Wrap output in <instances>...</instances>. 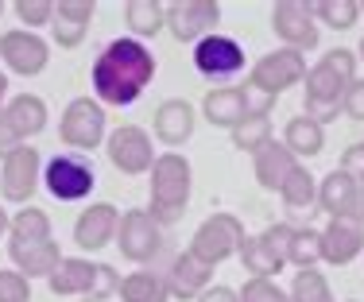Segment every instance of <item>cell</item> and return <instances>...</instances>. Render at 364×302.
Returning <instances> with one entry per match:
<instances>
[{
	"mask_svg": "<svg viewBox=\"0 0 364 302\" xmlns=\"http://www.w3.org/2000/svg\"><path fill=\"white\" fill-rule=\"evenodd\" d=\"M283 148H287L294 159H318V155L326 151V128L314 124L306 113L291 117L287 124H283Z\"/></svg>",
	"mask_w": 364,
	"mask_h": 302,
	"instance_id": "d4e9b609",
	"label": "cell"
},
{
	"mask_svg": "<svg viewBox=\"0 0 364 302\" xmlns=\"http://www.w3.org/2000/svg\"><path fill=\"white\" fill-rule=\"evenodd\" d=\"M12 12L23 20L28 31H39V28H50V20H55V0H16Z\"/></svg>",
	"mask_w": 364,
	"mask_h": 302,
	"instance_id": "e575fe53",
	"label": "cell"
},
{
	"mask_svg": "<svg viewBox=\"0 0 364 302\" xmlns=\"http://www.w3.org/2000/svg\"><path fill=\"white\" fill-rule=\"evenodd\" d=\"M194 70L213 85H232V77L245 74V47L232 36L213 31L194 43Z\"/></svg>",
	"mask_w": 364,
	"mask_h": 302,
	"instance_id": "8fae6325",
	"label": "cell"
},
{
	"mask_svg": "<svg viewBox=\"0 0 364 302\" xmlns=\"http://www.w3.org/2000/svg\"><path fill=\"white\" fill-rule=\"evenodd\" d=\"M245 237H248V232H245V221H240L237 213H210V217H205L202 225L194 229L186 252L194 256V260L218 267V264L232 260V256L240 252Z\"/></svg>",
	"mask_w": 364,
	"mask_h": 302,
	"instance_id": "8992f818",
	"label": "cell"
},
{
	"mask_svg": "<svg viewBox=\"0 0 364 302\" xmlns=\"http://www.w3.org/2000/svg\"><path fill=\"white\" fill-rule=\"evenodd\" d=\"M8 240H20V244H39V240H55L47 210H39V205H20V210L12 213V225H8Z\"/></svg>",
	"mask_w": 364,
	"mask_h": 302,
	"instance_id": "f546056e",
	"label": "cell"
},
{
	"mask_svg": "<svg viewBox=\"0 0 364 302\" xmlns=\"http://www.w3.org/2000/svg\"><path fill=\"white\" fill-rule=\"evenodd\" d=\"M341 113L349 120H357V124H364V77H357V82L345 90L341 97Z\"/></svg>",
	"mask_w": 364,
	"mask_h": 302,
	"instance_id": "ab89813d",
	"label": "cell"
},
{
	"mask_svg": "<svg viewBox=\"0 0 364 302\" xmlns=\"http://www.w3.org/2000/svg\"><path fill=\"white\" fill-rule=\"evenodd\" d=\"M279 198H283V205H287V210H294V213L318 205V178L310 175V167H302V163H299V167L291 171V178L283 183Z\"/></svg>",
	"mask_w": 364,
	"mask_h": 302,
	"instance_id": "4dcf8cb0",
	"label": "cell"
},
{
	"mask_svg": "<svg viewBox=\"0 0 364 302\" xmlns=\"http://www.w3.org/2000/svg\"><path fill=\"white\" fill-rule=\"evenodd\" d=\"M357 190H360L357 178H353V175H345L341 167H333L326 178H318V210H322L329 221H341Z\"/></svg>",
	"mask_w": 364,
	"mask_h": 302,
	"instance_id": "484cf974",
	"label": "cell"
},
{
	"mask_svg": "<svg viewBox=\"0 0 364 302\" xmlns=\"http://www.w3.org/2000/svg\"><path fill=\"white\" fill-rule=\"evenodd\" d=\"M4 105H8V74H0V117H4Z\"/></svg>",
	"mask_w": 364,
	"mask_h": 302,
	"instance_id": "bcb514c9",
	"label": "cell"
},
{
	"mask_svg": "<svg viewBox=\"0 0 364 302\" xmlns=\"http://www.w3.org/2000/svg\"><path fill=\"white\" fill-rule=\"evenodd\" d=\"M43 186L58 202H82L97 186V171L85 155H50L43 163Z\"/></svg>",
	"mask_w": 364,
	"mask_h": 302,
	"instance_id": "9c48e42d",
	"label": "cell"
},
{
	"mask_svg": "<svg viewBox=\"0 0 364 302\" xmlns=\"http://www.w3.org/2000/svg\"><path fill=\"white\" fill-rule=\"evenodd\" d=\"M287 264L299 271H310V267L322 264V229H294L287 244Z\"/></svg>",
	"mask_w": 364,
	"mask_h": 302,
	"instance_id": "d6a6232c",
	"label": "cell"
},
{
	"mask_svg": "<svg viewBox=\"0 0 364 302\" xmlns=\"http://www.w3.org/2000/svg\"><path fill=\"white\" fill-rule=\"evenodd\" d=\"M0 58L8 66V77L20 74V77H39L50 63V43L39 36V31L28 28H12L0 36Z\"/></svg>",
	"mask_w": 364,
	"mask_h": 302,
	"instance_id": "2e32d148",
	"label": "cell"
},
{
	"mask_svg": "<svg viewBox=\"0 0 364 302\" xmlns=\"http://www.w3.org/2000/svg\"><path fill=\"white\" fill-rule=\"evenodd\" d=\"M120 302H171V291L167 283H163L159 271H151V267H136L132 275H124L120 279Z\"/></svg>",
	"mask_w": 364,
	"mask_h": 302,
	"instance_id": "83f0119b",
	"label": "cell"
},
{
	"mask_svg": "<svg viewBox=\"0 0 364 302\" xmlns=\"http://www.w3.org/2000/svg\"><path fill=\"white\" fill-rule=\"evenodd\" d=\"M357 256H364V229L349 225V221H329L322 229V264L345 267Z\"/></svg>",
	"mask_w": 364,
	"mask_h": 302,
	"instance_id": "603a6c76",
	"label": "cell"
},
{
	"mask_svg": "<svg viewBox=\"0 0 364 302\" xmlns=\"http://www.w3.org/2000/svg\"><path fill=\"white\" fill-rule=\"evenodd\" d=\"M93 12H97L93 0H55V16H58V20L82 23V28H90V23H93Z\"/></svg>",
	"mask_w": 364,
	"mask_h": 302,
	"instance_id": "f35d334b",
	"label": "cell"
},
{
	"mask_svg": "<svg viewBox=\"0 0 364 302\" xmlns=\"http://www.w3.org/2000/svg\"><path fill=\"white\" fill-rule=\"evenodd\" d=\"M221 23V4L218 0H175L167 4V31L175 43H198L213 36Z\"/></svg>",
	"mask_w": 364,
	"mask_h": 302,
	"instance_id": "e0dca14e",
	"label": "cell"
},
{
	"mask_svg": "<svg viewBox=\"0 0 364 302\" xmlns=\"http://www.w3.org/2000/svg\"><path fill=\"white\" fill-rule=\"evenodd\" d=\"M357 4H360V16H364V0H357Z\"/></svg>",
	"mask_w": 364,
	"mask_h": 302,
	"instance_id": "c3c4849f",
	"label": "cell"
},
{
	"mask_svg": "<svg viewBox=\"0 0 364 302\" xmlns=\"http://www.w3.org/2000/svg\"><path fill=\"white\" fill-rule=\"evenodd\" d=\"M294 225H267L256 237H245L240 244V267L248 271V279H279V271L287 267V244H291Z\"/></svg>",
	"mask_w": 364,
	"mask_h": 302,
	"instance_id": "ba28073f",
	"label": "cell"
},
{
	"mask_svg": "<svg viewBox=\"0 0 364 302\" xmlns=\"http://www.w3.org/2000/svg\"><path fill=\"white\" fill-rule=\"evenodd\" d=\"M357 82V50L349 47H333L318 58L314 66L306 70V117L314 124H333L341 113V97L345 90Z\"/></svg>",
	"mask_w": 364,
	"mask_h": 302,
	"instance_id": "7a4b0ae2",
	"label": "cell"
},
{
	"mask_svg": "<svg viewBox=\"0 0 364 302\" xmlns=\"http://www.w3.org/2000/svg\"><path fill=\"white\" fill-rule=\"evenodd\" d=\"M349 302H357V298H349Z\"/></svg>",
	"mask_w": 364,
	"mask_h": 302,
	"instance_id": "816d5d0a",
	"label": "cell"
},
{
	"mask_svg": "<svg viewBox=\"0 0 364 302\" xmlns=\"http://www.w3.org/2000/svg\"><path fill=\"white\" fill-rule=\"evenodd\" d=\"M8 260L23 279H50V271L63 264V248H58V240H39V244L8 240Z\"/></svg>",
	"mask_w": 364,
	"mask_h": 302,
	"instance_id": "44dd1931",
	"label": "cell"
},
{
	"mask_svg": "<svg viewBox=\"0 0 364 302\" xmlns=\"http://www.w3.org/2000/svg\"><path fill=\"white\" fill-rule=\"evenodd\" d=\"M357 63H364V36H360V47H357Z\"/></svg>",
	"mask_w": 364,
	"mask_h": 302,
	"instance_id": "7dc6e473",
	"label": "cell"
},
{
	"mask_svg": "<svg viewBox=\"0 0 364 302\" xmlns=\"http://www.w3.org/2000/svg\"><path fill=\"white\" fill-rule=\"evenodd\" d=\"M20 136H16V128L12 124H8V120L4 117H0V159H8V155H12L16 148H20Z\"/></svg>",
	"mask_w": 364,
	"mask_h": 302,
	"instance_id": "7bdbcfd3",
	"label": "cell"
},
{
	"mask_svg": "<svg viewBox=\"0 0 364 302\" xmlns=\"http://www.w3.org/2000/svg\"><path fill=\"white\" fill-rule=\"evenodd\" d=\"M0 302H31V279L16 267H0Z\"/></svg>",
	"mask_w": 364,
	"mask_h": 302,
	"instance_id": "8d00e7d4",
	"label": "cell"
},
{
	"mask_svg": "<svg viewBox=\"0 0 364 302\" xmlns=\"http://www.w3.org/2000/svg\"><path fill=\"white\" fill-rule=\"evenodd\" d=\"M341 171H345V175H353L364 186V140L360 144H349V148L341 151Z\"/></svg>",
	"mask_w": 364,
	"mask_h": 302,
	"instance_id": "60d3db41",
	"label": "cell"
},
{
	"mask_svg": "<svg viewBox=\"0 0 364 302\" xmlns=\"http://www.w3.org/2000/svg\"><path fill=\"white\" fill-rule=\"evenodd\" d=\"M4 120L16 128V136H20L23 144H31V136L47 132L50 109H47V101H43L39 93H16V97H8V105H4Z\"/></svg>",
	"mask_w": 364,
	"mask_h": 302,
	"instance_id": "7402d4cb",
	"label": "cell"
},
{
	"mask_svg": "<svg viewBox=\"0 0 364 302\" xmlns=\"http://www.w3.org/2000/svg\"><path fill=\"white\" fill-rule=\"evenodd\" d=\"M90 82H93V97L105 109L136 105L144 97V90L155 82V50L132 36L109 39L90 66Z\"/></svg>",
	"mask_w": 364,
	"mask_h": 302,
	"instance_id": "6da1fadb",
	"label": "cell"
},
{
	"mask_svg": "<svg viewBox=\"0 0 364 302\" xmlns=\"http://www.w3.org/2000/svg\"><path fill=\"white\" fill-rule=\"evenodd\" d=\"M77 302H97V298H77Z\"/></svg>",
	"mask_w": 364,
	"mask_h": 302,
	"instance_id": "681fc988",
	"label": "cell"
},
{
	"mask_svg": "<svg viewBox=\"0 0 364 302\" xmlns=\"http://www.w3.org/2000/svg\"><path fill=\"white\" fill-rule=\"evenodd\" d=\"M0 16H4V0H0Z\"/></svg>",
	"mask_w": 364,
	"mask_h": 302,
	"instance_id": "f907efd6",
	"label": "cell"
},
{
	"mask_svg": "<svg viewBox=\"0 0 364 302\" xmlns=\"http://www.w3.org/2000/svg\"><path fill=\"white\" fill-rule=\"evenodd\" d=\"M120 279L124 275L112 264L101 260H82V256H63V264L50 271L47 287L55 291V298H97L109 302L120 295Z\"/></svg>",
	"mask_w": 364,
	"mask_h": 302,
	"instance_id": "277c9868",
	"label": "cell"
},
{
	"mask_svg": "<svg viewBox=\"0 0 364 302\" xmlns=\"http://www.w3.org/2000/svg\"><path fill=\"white\" fill-rule=\"evenodd\" d=\"M198 302H240V295H237V287H229V283H213L210 291H202Z\"/></svg>",
	"mask_w": 364,
	"mask_h": 302,
	"instance_id": "b9f144b4",
	"label": "cell"
},
{
	"mask_svg": "<svg viewBox=\"0 0 364 302\" xmlns=\"http://www.w3.org/2000/svg\"><path fill=\"white\" fill-rule=\"evenodd\" d=\"M237 295L240 302H291V295L275 279H245V287Z\"/></svg>",
	"mask_w": 364,
	"mask_h": 302,
	"instance_id": "d590c367",
	"label": "cell"
},
{
	"mask_svg": "<svg viewBox=\"0 0 364 302\" xmlns=\"http://www.w3.org/2000/svg\"><path fill=\"white\" fill-rule=\"evenodd\" d=\"M120 229V210L112 202H90L74 221V244L82 252H101V248L117 244Z\"/></svg>",
	"mask_w": 364,
	"mask_h": 302,
	"instance_id": "ac0fdd59",
	"label": "cell"
},
{
	"mask_svg": "<svg viewBox=\"0 0 364 302\" xmlns=\"http://www.w3.org/2000/svg\"><path fill=\"white\" fill-rule=\"evenodd\" d=\"M272 97H252L245 85H210V93L202 97V117L213 128H237L252 109H272Z\"/></svg>",
	"mask_w": 364,
	"mask_h": 302,
	"instance_id": "9a60e30c",
	"label": "cell"
},
{
	"mask_svg": "<svg viewBox=\"0 0 364 302\" xmlns=\"http://www.w3.org/2000/svg\"><path fill=\"white\" fill-rule=\"evenodd\" d=\"M117 248L124 260L147 267L163 252V229L151 221L147 210H124L120 213V229H117Z\"/></svg>",
	"mask_w": 364,
	"mask_h": 302,
	"instance_id": "5bb4252c",
	"label": "cell"
},
{
	"mask_svg": "<svg viewBox=\"0 0 364 302\" xmlns=\"http://www.w3.org/2000/svg\"><path fill=\"white\" fill-rule=\"evenodd\" d=\"M194 124H198V113H194V105H190V101H182V97L163 101V105L155 109V120H151L155 140L167 144L171 151H178L182 144L194 136Z\"/></svg>",
	"mask_w": 364,
	"mask_h": 302,
	"instance_id": "ffe728a7",
	"label": "cell"
},
{
	"mask_svg": "<svg viewBox=\"0 0 364 302\" xmlns=\"http://www.w3.org/2000/svg\"><path fill=\"white\" fill-rule=\"evenodd\" d=\"M194 190V171L182 151H163L151 163V194H147V213L159 229H171L182 221Z\"/></svg>",
	"mask_w": 364,
	"mask_h": 302,
	"instance_id": "3957f363",
	"label": "cell"
},
{
	"mask_svg": "<svg viewBox=\"0 0 364 302\" xmlns=\"http://www.w3.org/2000/svg\"><path fill=\"white\" fill-rule=\"evenodd\" d=\"M85 36H90V28H82V23H70V20H50V43H58L63 50H74L82 47Z\"/></svg>",
	"mask_w": 364,
	"mask_h": 302,
	"instance_id": "74e56055",
	"label": "cell"
},
{
	"mask_svg": "<svg viewBox=\"0 0 364 302\" xmlns=\"http://www.w3.org/2000/svg\"><path fill=\"white\" fill-rule=\"evenodd\" d=\"M105 155L120 175L136 178V175H151L155 163V136H147V128L140 124H117L105 140Z\"/></svg>",
	"mask_w": 364,
	"mask_h": 302,
	"instance_id": "7c38bea8",
	"label": "cell"
},
{
	"mask_svg": "<svg viewBox=\"0 0 364 302\" xmlns=\"http://www.w3.org/2000/svg\"><path fill=\"white\" fill-rule=\"evenodd\" d=\"M43 186V155L36 144H20L8 159H0V198L12 205H31Z\"/></svg>",
	"mask_w": 364,
	"mask_h": 302,
	"instance_id": "30bf717a",
	"label": "cell"
},
{
	"mask_svg": "<svg viewBox=\"0 0 364 302\" xmlns=\"http://www.w3.org/2000/svg\"><path fill=\"white\" fill-rule=\"evenodd\" d=\"M291 302H337L333 291H329V279L318 267H310V271H294V283L287 287Z\"/></svg>",
	"mask_w": 364,
	"mask_h": 302,
	"instance_id": "836d02e7",
	"label": "cell"
},
{
	"mask_svg": "<svg viewBox=\"0 0 364 302\" xmlns=\"http://www.w3.org/2000/svg\"><path fill=\"white\" fill-rule=\"evenodd\" d=\"M272 31L283 47L299 50H314L322 43V28H318L314 12H310V0H275L272 4Z\"/></svg>",
	"mask_w": 364,
	"mask_h": 302,
	"instance_id": "4fadbf2b",
	"label": "cell"
},
{
	"mask_svg": "<svg viewBox=\"0 0 364 302\" xmlns=\"http://www.w3.org/2000/svg\"><path fill=\"white\" fill-rule=\"evenodd\" d=\"M294 167H299V159H294V155L283 148V140L264 144V148L252 155V175H256V183L264 186V190H272V194H279Z\"/></svg>",
	"mask_w": 364,
	"mask_h": 302,
	"instance_id": "cb8c5ba5",
	"label": "cell"
},
{
	"mask_svg": "<svg viewBox=\"0 0 364 302\" xmlns=\"http://www.w3.org/2000/svg\"><path fill=\"white\" fill-rule=\"evenodd\" d=\"M124 23L132 39H155L167 28V4L159 0H124Z\"/></svg>",
	"mask_w": 364,
	"mask_h": 302,
	"instance_id": "4316f807",
	"label": "cell"
},
{
	"mask_svg": "<svg viewBox=\"0 0 364 302\" xmlns=\"http://www.w3.org/2000/svg\"><path fill=\"white\" fill-rule=\"evenodd\" d=\"M8 225H12V213L4 210V202H0V240L8 237Z\"/></svg>",
	"mask_w": 364,
	"mask_h": 302,
	"instance_id": "f6af8a7d",
	"label": "cell"
},
{
	"mask_svg": "<svg viewBox=\"0 0 364 302\" xmlns=\"http://www.w3.org/2000/svg\"><path fill=\"white\" fill-rule=\"evenodd\" d=\"M310 12L318 23L333 31H353L360 23V4L357 0H310Z\"/></svg>",
	"mask_w": 364,
	"mask_h": 302,
	"instance_id": "1f68e13d",
	"label": "cell"
},
{
	"mask_svg": "<svg viewBox=\"0 0 364 302\" xmlns=\"http://www.w3.org/2000/svg\"><path fill=\"white\" fill-rule=\"evenodd\" d=\"M275 140V128H272V109H252L237 128H232V148L256 155L264 144Z\"/></svg>",
	"mask_w": 364,
	"mask_h": 302,
	"instance_id": "f1b7e54d",
	"label": "cell"
},
{
	"mask_svg": "<svg viewBox=\"0 0 364 302\" xmlns=\"http://www.w3.org/2000/svg\"><path fill=\"white\" fill-rule=\"evenodd\" d=\"M341 221H349V225H360V229H364V186L353 194V202H349V210H345Z\"/></svg>",
	"mask_w": 364,
	"mask_h": 302,
	"instance_id": "ee69618b",
	"label": "cell"
},
{
	"mask_svg": "<svg viewBox=\"0 0 364 302\" xmlns=\"http://www.w3.org/2000/svg\"><path fill=\"white\" fill-rule=\"evenodd\" d=\"M58 140L74 151H97L109 140V117L97 97H74L58 117Z\"/></svg>",
	"mask_w": 364,
	"mask_h": 302,
	"instance_id": "52a82bcc",
	"label": "cell"
},
{
	"mask_svg": "<svg viewBox=\"0 0 364 302\" xmlns=\"http://www.w3.org/2000/svg\"><path fill=\"white\" fill-rule=\"evenodd\" d=\"M163 283H167L171 298L178 302H198L202 298V291L213 287V267L194 260L190 252H178L175 260H171V267L163 271Z\"/></svg>",
	"mask_w": 364,
	"mask_h": 302,
	"instance_id": "d6986e66",
	"label": "cell"
},
{
	"mask_svg": "<svg viewBox=\"0 0 364 302\" xmlns=\"http://www.w3.org/2000/svg\"><path fill=\"white\" fill-rule=\"evenodd\" d=\"M306 55H299V50L291 47H275L267 50L264 58H256L252 70L245 77V90L252 93V97H279V93L294 90L299 82H306Z\"/></svg>",
	"mask_w": 364,
	"mask_h": 302,
	"instance_id": "5b68a950",
	"label": "cell"
}]
</instances>
